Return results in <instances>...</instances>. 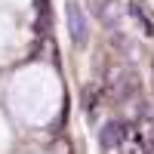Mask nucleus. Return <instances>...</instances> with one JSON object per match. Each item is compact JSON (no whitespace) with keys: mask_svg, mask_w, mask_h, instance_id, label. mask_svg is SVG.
Masks as SVG:
<instances>
[{"mask_svg":"<svg viewBox=\"0 0 154 154\" xmlns=\"http://www.w3.org/2000/svg\"><path fill=\"white\" fill-rule=\"evenodd\" d=\"M99 139H102V151L105 154H148V145L139 139L133 123H123V120L105 123Z\"/></svg>","mask_w":154,"mask_h":154,"instance_id":"obj_1","label":"nucleus"},{"mask_svg":"<svg viewBox=\"0 0 154 154\" xmlns=\"http://www.w3.org/2000/svg\"><path fill=\"white\" fill-rule=\"evenodd\" d=\"M86 19H83V9H80V3L77 0H71L68 3V34H71V40L77 43V46H83L86 43Z\"/></svg>","mask_w":154,"mask_h":154,"instance_id":"obj_2","label":"nucleus"},{"mask_svg":"<svg viewBox=\"0 0 154 154\" xmlns=\"http://www.w3.org/2000/svg\"><path fill=\"white\" fill-rule=\"evenodd\" d=\"M133 130L139 133V139H142L145 145H154V108H145L142 114H139V120Z\"/></svg>","mask_w":154,"mask_h":154,"instance_id":"obj_3","label":"nucleus"},{"mask_svg":"<svg viewBox=\"0 0 154 154\" xmlns=\"http://www.w3.org/2000/svg\"><path fill=\"white\" fill-rule=\"evenodd\" d=\"M130 12L136 16V22H142V31H145V34L151 37V34H154V25H151V22L145 19V12H142V6H139V3H133V6H130Z\"/></svg>","mask_w":154,"mask_h":154,"instance_id":"obj_4","label":"nucleus"},{"mask_svg":"<svg viewBox=\"0 0 154 154\" xmlns=\"http://www.w3.org/2000/svg\"><path fill=\"white\" fill-rule=\"evenodd\" d=\"M96 93H99L96 86H93V89H89V86L83 89V108H86V114H89V111L96 108Z\"/></svg>","mask_w":154,"mask_h":154,"instance_id":"obj_5","label":"nucleus"},{"mask_svg":"<svg viewBox=\"0 0 154 154\" xmlns=\"http://www.w3.org/2000/svg\"><path fill=\"white\" fill-rule=\"evenodd\" d=\"M148 154H154V145H148Z\"/></svg>","mask_w":154,"mask_h":154,"instance_id":"obj_6","label":"nucleus"}]
</instances>
